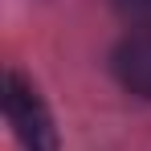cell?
I'll list each match as a JSON object with an SVG mask.
<instances>
[{
  "label": "cell",
  "instance_id": "cell-1",
  "mask_svg": "<svg viewBox=\"0 0 151 151\" xmlns=\"http://www.w3.org/2000/svg\"><path fill=\"white\" fill-rule=\"evenodd\" d=\"M4 119L17 131V139L25 143V151H57V131H53L49 106L21 74L4 78Z\"/></svg>",
  "mask_w": 151,
  "mask_h": 151
},
{
  "label": "cell",
  "instance_id": "cell-2",
  "mask_svg": "<svg viewBox=\"0 0 151 151\" xmlns=\"http://www.w3.org/2000/svg\"><path fill=\"white\" fill-rule=\"evenodd\" d=\"M114 78L123 82L131 94L151 98V29L131 33L123 45L114 49Z\"/></svg>",
  "mask_w": 151,
  "mask_h": 151
},
{
  "label": "cell",
  "instance_id": "cell-3",
  "mask_svg": "<svg viewBox=\"0 0 151 151\" xmlns=\"http://www.w3.org/2000/svg\"><path fill=\"white\" fill-rule=\"evenodd\" d=\"M119 12H123L127 21H135V25H147L151 29V0H110Z\"/></svg>",
  "mask_w": 151,
  "mask_h": 151
}]
</instances>
